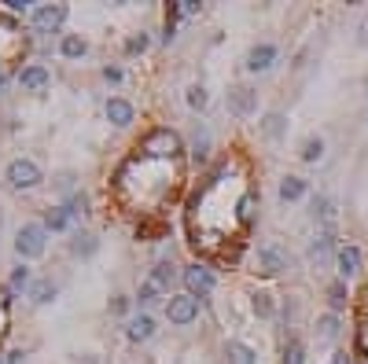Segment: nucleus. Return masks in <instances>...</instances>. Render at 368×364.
<instances>
[{"instance_id":"obj_12","label":"nucleus","mask_w":368,"mask_h":364,"mask_svg":"<svg viewBox=\"0 0 368 364\" xmlns=\"http://www.w3.org/2000/svg\"><path fill=\"white\" fill-rule=\"evenodd\" d=\"M151 335H155V320H151L147 313L129 320V338H133V342H147Z\"/></svg>"},{"instance_id":"obj_6","label":"nucleus","mask_w":368,"mask_h":364,"mask_svg":"<svg viewBox=\"0 0 368 364\" xmlns=\"http://www.w3.org/2000/svg\"><path fill=\"white\" fill-rule=\"evenodd\" d=\"M184 287H188L191 298L210 294V291H214V272H210L206 265H188V269H184Z\"/></svg>"},{"instance_id":"obj_35","label":"nucleus","mask_w":368,"mask_h":364,"mask_svg":"<svg viewBox=\"0 0 368 364\" xmlns=\"http://www.w3.org/2000/svg\"><path fill=\"white\" fill-rule=\"evenodd\" d=\"M30 284V269H15L11 272V287H26Z\"/></svg>"},{"instance_id":"obj_7","label":"nucleus","mask_w":368,"mask_h":364,"mask_svg":"<svg viewBox=\"0 0 368 364\" xmlns=\"http://www.w3.org/2000/svg\"><path fill=\"white\" fill-rule=\"evenodd\" d=\"M228 111L240 114V118L254 114V111H258V92L247 89V85H236V89H228Z\"/></svg>"},{"instance_id":"obj_27","label":"nucleus","mask_w":368,"mask_h":364,"mask_svg":"<svg viewBox=\"0 0 368 364\" xmlns=\"http://www.w3.org/2000/svg\"><path fill=\"white\" fill-rule=\"evenodd\" d=\"M254 313H258V316H273V294L258 291V294H254Z\"/></svg>"},{"instance_id":"obj_3","label":"nucleus","mask_w":368,"mask_h":364,"mask_svg":"<svg viewBox=\"0 0 368 364\" xmlns=\"http://www.w3.org/2000/svg\"><path fill=\"white\" fill-rule=\"evenodd\" d=\"M4 177H8L11 188L26 191V188H37V184H41V166H37L33 159H11L8 169H4Z\"/></svg>"},{"instance_id":"obj_14","label":"nucleus","mask_w":368,"mask_h":364,"mask_svg":"<svg viewBox=\"0 0 368 364\" xmlns=\"http://www.w3.org/2000/svg\"><path fill=\"white\" fill-rule=\"evenodd\" d=\"M306 181H302V177H284V181H280V199H284V203H298L302 196H306Z\"/></svg>"},{"instance_id":"obj_4","label":"nucleus","mask_w":368,"mask_h":364,"mask_svg":"<svg viewBox=\"0 0 368 364\" xmlns=\"http://www.w3.org/2000/svg\"><path fill=\"white\" fill-rule=\"evenodd\" d=\"M166 316H169V324H191V320L199 316V298H191V294H177V298H169L166 302Z\"/></svg>"},{"instance_id":"obj_10","label":"nucleus","mask_w":368,"mask_h":364,"mask_svg":"<svg viewBox=\"0 0 368 364\" xmlns=\"http://www.w3.org/2000/svg\"><path fill=\"white\" fill-rule=\"evenodd\" d=\"M280 269H288V258L276 247H262V250H258V272H262V276H276Z\"/></svg>"},{"instance_id":"obj_22","label":"nucleus","mask_w":368,"mask_h":364,"mask_svg":"<svg viewBox=\"0 0 368 364\" xmlns=\"http://www.w3.org/2000/svg\"><path fill=\"white\" fill-rule=\"evenodd\" d=\"M328 302H332V309L339 313V309H346V302H350V291H346V284L342 280H335L332 287H328Z\"/></svg>"},{"instance_id":"obj_31","label":"nucleus","mask_w":368,"mask_h":364,"mask_svg":"<svg viewBox=\"0 0 368 364\" xmlns=\"http://www.w3.org/2000/svg\"><path fill=\"white\" fill-rule=\"evenodd\" d=\"M63 210H67L70 218H74V213H85V210H89V196H70Z\"/></svg>"},{"instance_id":"obj_25","label":"nucleus","mask_w":368,"mask_h":364,"mask_svg":"<svg viewBox=\"0 0 368 364\" xmlns=\"http://www.w3.org/2000/svg\"><path fill=\"white\" fill-rule=\"evenodd\" d=\"M151 280H155V284L166 291V287L173 284V265H169V262H159V265H155V272H151Z\"/></svg>"},{"instance_id":"obj_24","label":"nucleus","mask_w":368,"mask_h":364,"mask_svg":"<svg viewBox=\"0 0 368 364\" xmlns=\"http://www.w3.org/2000/svg\"><path fill=\"white\" fill-rule=\"evenodd\" d=\"M317 335H320V338H335V335H339V316H335V313L320 316V324H317Z\"/></svg>"},{"instance_id":"obj_18","label":"nucleus","mask_w":368,"mask_h":364,"mask_svg":"<svg viewBox=\"0 0 368 364\" xmlns=\"http://www.w3.org/2000/svg\"><path fill=\"white\" fill-rule=\"evenodd\" d=\"M96 235H89V232H78L74 235V243H70V250L78 254V258H93V254H96Z\"/></svg>"},{"instance_id":"obj_19","label":"nucleus","mask_w":368,"mask_h":364,"mask_svg":"<svg viewBox=\"0 0 368 364\" xmlns=\"http://www.w3.org/2000/svg\"><path fill=\"white\" fill-rule=\"evenodd\" d=\"M332 250H335V240H332L328 232H324V235H317V240H313L310 258H313V262H328V254H332Z\"/></svg>"},{"instance_id":"obj_5","label":"nucleus","mask_w":368,"mask_h":364,"mask_svg":"<svg viewBox=\"0 0 368 364\" xmlns=\"http://www.w3.org/2000/svg\"><path fill=\"white\" fill-rule=\"evenodd\" d=\"M63 23H67V4H41V8L33 11V26H37L41 33H52V30H59Z\"/></svg>"},{"instance_id":"obj_32","label":"nucleus","mask_w":368,"mask_h":364,"mask_svg":"<svg viewBox=\"0 0 368 364\" xmlns=\"http://www.w3.org/2000/svg\"><path fill=\"white\" fill-rule=\"evenodd\" d=\"M199 11V0H181L177 8H173V15H181V18H188V15H196Z\"/></svg>"},{"instance_id":"obj_21","label":"nucleus","mask_w":368,"mask_h":364,"mask_svg":"<svg viewBox=\"0 0 368 364\" xmlns=\"http://www.w3.org/2000/svg\"><path fill=\"white\" fill-rule=\"evenodd\" d=\"M30 298H33L37 306H45V302H52V298H56V284H52V280H37V284L30 287Z\"/></svg>"},{"instance_id":"obj_28","label":"nucleus","mask_w":368,"mask_h":364,"mask_svg":"<svg viewBox=\"0 0 368 364\" xmlns=\"http://www.w3.org/2000/svg\"><path fill=\"white\" fill-rule=\"evenodd\" d=\"M159 294H162V287H159V284H155V280H151V276H147V280L140 284V302L147 306V302H155Z\"/></svg>"},{"instance_id":"obj_9","label":"nucleus","mask_w":368,"mask_h":364,"mask_svg":"<svg viewBox=\"0 0 368 364\" xmlns=\"http://www.w3.org/2000/svg\"><path fill=\"white\" fill-rule=\"evenodd\" d=\"M133 103H129V100H122V96H111V100H107V122H111V125H118V129H125V125L129 122H133Z\"/></svg>"},{"instance_id":"obj_39","label":"nucleus","mask_w":368,"mask_h":364,"mask_svg":"<svg viewBox=\"0 0 368 364\" xmlns=\"http://www.w3.org/2000/svg\"><path fill=\"white\" fill-rule=\"evenodd\" d=\"M191 155H196V162H203V159H206V136H203V140H196V151H191Z\"/></svg>"},{"instance_id":"obj_17","label":"nucleus","mask_w":368,"mask_h":364,"mask_svg":"<svg viewBox=\"0 0 368 364\" xmlns=\"http://www.w3.org/2000/svg\"><path fill=\"white\" fill-rule=\"evenodd\" d=\"M225 357H228V364H254L258 360V353L251 346H243V342H228Z\"/></svg>"},{"instance_id":"obj_33","label":"nucleus","mask_w":368,"mask_h":364,"mask_svg":"<svg viewBox=\"0 0 368 364\" xmlns=\"http://www.w3.org/2000/svg\"><path fill=\"white\" fill-rule=\"evenodd\" d=\"M144 48H147V33L129 37V41H125V52H129V55H137V52H144Z\"/></svg>"},{"instance_id":"obj_23","label":"nucleus","mask_w":368,"mask_h":364,"mask_svg":"<svg viewBox=\"0 0 368 364\" xmlns=\"http://www.w3.org/2000/svg\"><path fill=\"white\" fill-rule=\"evenodd\" d=\"M254 206H258V196H254V191H247V196L240 199V206H236V210H240V221H243V225L254 221Z\"/></svg>"},{"instance_id":"obj_2","label":"nucleus","mask_w":368,"mask_h":364,"mask_svg":"<svg viewBox=\"0 0 368 364\" xmlns=\"http://www.w3.org/2000/svg\"><path fill=\"white\" fill-rule=\"evenodd\" d=\"M177 151H181V136L166 129V125H159V129H151L144 136V155H151V159H173Z\"/></svg>"},{"instance_id":"obj_40","label":"nucleus","mask_w":368,"mask_h":364,"mask_svg":"<svg viewBox=\"0 0 368 364\" xmlns=\"http://www.w3.org/2000/svg\"><path fill=\"white\" fill-rule=\"evenodd\" d=\"M26 4H30V0H8L11 11H26Z\"/></svg>"},{"instance_id":"obj_13","label":"nucleus","mask_w":368,"mask_h":364,"mask_svg":"<svg viewBox=\"0 0 368 364\" xmlns=\"http://www.w3.org/2000/svg\"><path fill=\"white\" fill-rule=\"evenodd\" d=\"M335 262H339V272H342V276H354V272L361 269V250H357V247H339Z\"/></svg>"},{"instance_id":"obj_1","label":"nucleus","mask_w":368,"mask_h":364,"mask_svg":"<svg viewBox=\"0 0 368 364\" xmlns=\"http://www.w3.org/2000/svg\"><path fill=\"white\" fill-rule=\"evenodd\" d=\"M45 247H48V228L45 225H23L15 232V254L23 262H30V258H41L45 254Z\"/></svg>"},{"instance_id":"obj_30","label":"nucleus","mask_w":368,"mask_h":364,"mask_svg":"<svg viewBox=\"0 0 368 364\" xmlns=\"http://www.w3.org/2000/svg\"><path fill=\"white\" fill-rule=\"evenodd\" d=\"M284 364H306V350H302V342H291V346H288Z\"/></svg>"},{"instance_id":"obj_38","label":"nucleus","mask_w":368,"mask_h":364,"mask_svg":"<svg viewBox=\"0 0 368 364\" xmlns=\"http://www.w3.org/2000/svg\"><path fill=\"white\" fill-rule=\"evenodd\" d=\"M111 309H115V313H125V309H129V298H125V294L111 298Z\"/></svg>"},{"instance_id":"obj_37","label":"nucleus","mask_w":368,"mask_h":364,"mask_svg":"<svg viewBox=\"0 0 368 364\" xmlns=\"http://www.w3.org/2000/svg\"><path fill=\"white\" fill-rule=\"evenodd\" d=\"M328 364H354V357H350V353H346V350H335Z\"/></svg>"},{"instance_id":"obj_8","label":"nucleus","mask_w":368,"mask_h":364,"mask_svg":"<svg viewBox=\"0 0 368 364\" xmlns=\"http://www.w3.org/2000/svg\"><path fill=\"white\" fill-rule=\"evenodd\" d=\"M48 81H52V74H48V67H41V63H30V67L19 70V85H23L26 92H41V89H48Z\"/></svg>"},{"instance_id":"obj_20","label":"nucleus","mask_w":368,"mask_h":364,"mask_svg":"<svg viewBox=\"0 0 368 364\" xmlns=\"http://www.w3.org/2000/svg\"><path fill=\"white\" fill-rule=\"evenodd\" d=\"M302 162H317L320 155H324V140L320 136H306V140H302Z\"/></svg>"},{"instance_id":"obj_16","label":"nucleus","mask_w":368,"mask_h":364,"mask_svg":"<svg viewBox=\"0 0 368 364\" xmlns=\"http://www.w3.org/2000/svg\"><path fill=\"white\" fill-rule=\"evenodd\" d=\"M262 133L269 136V140H280L288 133V118L280 114V111H273V114H266V122H262Z\"/></svg>"},{"instance_id":"obj_34","label":"nucleus","mask_w":368,"mask_h":364,"mask_svg":"<svg viewBox=\"0 0 368 364\" xmlns=\"http://www.w3.org/2000/svg\"><path fill=\"white\" fill-rule=\"evenodd\" d=\"M313 213H317V218H324V221H332V203H328V199H317V203H313Z\"/></svg>"},{"instance_id":"obj_26","label":"nucleus","mask_w":368,"mask_h":364,"mask_svg":"<svg viewBox=\"0 0 368 364\" xmlns=\"http://www.w3.org/2000/svg\"><path fill=\"white\" fill-rule=\"evenodd\" d=\"M67 221H70V213L63 210V206H56V210L45 213V228H67Z\"/></svg>"},{"instance_id":"obj_36","label":"nucleus","mask_w":368,"mask_h":364,"mask_svg":"<svg viewBox=\"0 0 368 364\" xmlns=\"http://www.w3.org/2000/svg\"><path fill=\"white\" fill-rule=\"evenodd\" d=\"M103 81L118 85V81H122V70H118V67H103Z\"/></svg>"},{"instance_id":"obj_15","label":"nucleus","mask_w":368,"mask_h":364,"mask_svg":"<svg viewBox=\"0 0 368 364\" xmlns=\"http://www.w3.org/2000/svg\"><path fill=\"white\" fill-rule=\"evenodd\" d=\"M59 52L67 55V59H81L85 52H89V41H85V37H78V33H67V37L59 41Z\"/></svg>"},{"instance_id":"obj_11","label":"nucleus","mask_w":368,"mask_h":364,"mask_svg":"<svg viewBox=\"0 0 368 364\" xmlns=\"http://www.w3.org/2000/svg\"><path fill=\"white\" fill-rule=\"evenodd\" d=\"M273 63H276V48H273V45H254V48L247 52V70H254V74L269 70Z\"/></svg>"},{"instance_id":"obj_29","label":"nucleus","mask_w":368,"mask_h":364,"mask_svg":"<svg viewBox=\"0 0 368 364\" xmlns=\"http://www.w3.org/2000/svg\"><path fill=\"white\" fill-rule=\"evenodd\" d=\"M188 107H196V111L206 107V89H203V85H191V89H188Z\"/></svg>"}]
</instances>
